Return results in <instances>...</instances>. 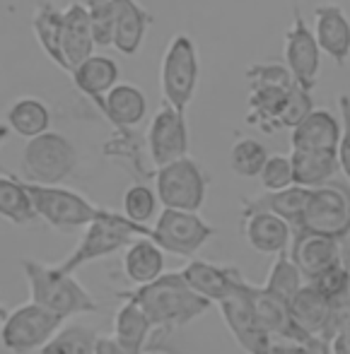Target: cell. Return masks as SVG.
I'll use <instances>...</instances> for the list:
<instances>
[{"mask_svg":"<svg viewBox=\"0 0 350 354\" xmlns=\"http://www.w3.org/2000/svg\"><path fill=\"white\" fill-rule=\"evenodd\" d=\"M0 217L12 224H32L37 219L22 178L12 176V174L0 176Z\"/></svg>","mask_w":350,"mask_h":354,"instance_id":"4dcf8cb0","label":"cell"},{"mask_svg":"<svg viewBox=\"0 0 350 354\" xmlns=\"http://www.w3.org/2000/svg\"><path fill=\"white\" fill-rule=\"evenodd\" d=\"M148 157L155 169L167 162L189 154V123L186 111H179L172 104L164 102L155 118L150 121L148 136H145Z\"/></svg>","mask_w":350,"mask_h":354,"instance_id":"4fadbf2b","label":"cell"},{"mask_svg":"<svg viewBox=\"0 0 350 354\" xmlns=\"http://www.w3.org/2000/svg\"><path fill=\"white\" fill-rule=\"evenodd\" d=\"M290 316H292L295 326L309 337L329 342L331 335L338 330V313L336 304L329 301L326 297L317 292L309 282L299 287V292L288 301Z\"/></svg>","mask_w":350,"mask_h":354,"instance_id":"9a60e30c","label":"cell"},{"mask_svg":"<svg viewBox=\"0 0 350 354\" xmlns=\"http://www.w3.org/2000/svg\"><path fill=\"white\" fill-rule=\"evenodd\" d=\"M150 24H152V12H148L138 0H114L112 46L123 56H136L143 48Z\"/></svg>","mask_w":350,"mask_h":354,"instance_id":"ffe728a7","label":"cell"},{"mask_svg":"<svg viewBox=\"0 0 350 354\" xmlns=\"http://www.w3.org/2000/svg\"><path fill=\"white\" fill-rule=\"evenodd\" d=\"M70 77H73V84L78 87V92L82 94V97H87L89 102L97 106V111H102L104 94L119 82L121 68H119V63L114 61V58L92 53V56L80 61L78 66L70 71Z\"/></svg>","mask_w":350,"mask_h":354,"instance_id":"44dd1931","label":"cell"},{"mask_svg":"<svg viewBox=\"0 0 350 354\" xmlns=\"http://www.w3.org/2000/svg\"><path fill=\"white\" fill-rule=\"evenodd\" d=\"M63 318L51 313L49 308L29 301L15 308L0 323V342L12 354H32L39 352L61 328Z\"/></svg>","mask_w":350,"mask_h":354,"instance_id":"30bf717a","label":"cell"},{"mask_svg":"<svg viewBox=\"0 0 350 354\" xmlns=\"http://www.w3.org/2000/svg\"><path fill=\"white\" fill-rule=\"evenodd\" d=\"M220 313L225 318V326L232 333V337L237 340V345L242 347L247 354H268L271 350L273 337L263 330V326L259 323L256 311H254L252 297H249V282L244 277H239V282L234 284V289L218 301Z\"/></svg>","mask_w":350,"mask_h":354,"instance_id":"7c38bea8","label":"cell"},{"mask_svg":"<svg viewBox=\"0 0 350 354\" xmlns=\"http://www.w3.org/2000/svg\"><path fill=\"white\" fill-rule=\"evenodd\" d=\"M290 159H292L295 183L304 188L324 186L341 171L336 152L331 149H292Z\"/></svg>","mask_w":350,"mask_h":354,"instance_id":"484cf974","label":"cell"},{"mask_svg":"<svg viewBox=\"0 0 350 354\" xmlns=\"http://www.w3.org/2000/svg\"><path fill=\"white\" fill-rule=\"evenodd\" d=\"M338 248H341V263L350 270V229L338 239Z\"/></svg>","mask_w":350,"mask_h":354,"instance_id":"7bdbcfd3","label":"cell"},{"mask_svg":"<svg viewBox=\"0 0 350 354\" xmlns=\"http://www.w3.org/2000/svg\"><path fill=\"white\" fill-rule=\"evenodd\" d=\"M143 354H164V352H159V350H155V352H143Z\"/></svg>","mask_w":350,"mask_h":354,"instance_id":"bcb514c9","label":"cell"},{"mask_svg":"<svg viewBox=\"0 0 350 354\" xmlns=\"http://www.w3.org/2000/svg\"><path fill=\"white\" fill-rule=\"evenodd\" d=\"M94 34H92V22L85 3H70L68 8H63V56L68 63V73L78 66L80 61H85L87 56L94 53Z\"/></svg>","mask_w":350,"mask_h":354,"instance_id":"cb8c5ba5","label":"cell"},{"mask_svg":"<svg viewBox=\"0 0 350 354\" xmlns=\"http://www.w3.org/2000/svg\"><path fill=\"white\" fill-rule=\"evenodd\" d=\"M309 284H312L322 297H326L329 301L338 304L350 297V270L343 263H336V266H331L329 270L312 277Z\"/></svg>","mask_w":350,"mask_h":354,"instance_id":"8d00e7d4","label":"cell"},{"mask_svg":"<svg viewBox=\"0 0 350 354\" xmlns=\"http://www.w3.org/2000/svg\"><path fill=\"white\" fill-rule=\"evenodd\" d=\"M338 140H341V118H336L326 109H312L290 131L292 149H331L336 152Z\"/></svg>","mask_w":350,"mask_h":354,"instance_id":"603a6c76","label":"cell"},{"mask_svg":"<svg viewBox=\"0 0 350 354\" xmlns=\"http://www.w3.org/2000/svg\"><path fill=\"white\" fill-rule=\"evenodd\" d=\"M159 207V198L155 188L145 186V183H133L128 191L123 193V214L138 224H150L155 219Z\"/></svg>","mask_w":350,"mask_h":354,"instance_id":"e575fe53","label":"cell"},{"mask_svg":"<svg viewBox=\"0 0 350 354\" xmlns=\"http://www.w3.org/2000/svg\"><path fill=\"white\" fill-rule=\"evenodd\" d=\"M97 333L82 323L58 328L56 335L39 350V354H94Z\"/></svg>","mask_w":350,"mask_h":354,"instance_id":"1f68e13d","label":"cell"},{"mask_svg":"<svg viewBox=\"0 0 350 354\" xmlns=\"http://www.w3.org/2000/svg\"><path fill=\"white\" fill-rule=\"evenodd\" d=\"M338 111H341V140L336 147V157H338V167H341L343 176L350 183V99L348 94L338 97Z\"/></svg>","mask_w":350,"mask_h":354,"instance_id":"ab89813d","label":"cell"},{"mask_svg":"<svg viewBox=\"0 0 350 354\" xmlns=\"http://www.w3.org/2000/svg\"><path fill=\"white\" fill-rule=\"evenodd\" d=\"M268 159L266 145L256 138H242L232 145V152H229V167L237 176L242 178H256L261 167Z\"/></svg>","mask_w":350,"mask_h":354,"instance_id":"836d02e7","label":"cell"},{"mask_svg":"<svg viewBox=\"0 0 350 354\" xmlns=\"http://www.w3.org/2000/svg\"><path fill=\"white\" fill-rule=\"evenodd\" d=\"M329 354H350V326L338 328L329 340Z\"/></svg>","mask_w":350,"mask_h":354,"instance_id":"60d3db41","label":"cell"},{"mask_svg":"<svg viewBox=\"0 0 350 354\" xmlns=\"http://www.w3.org/2000/svg\"><path fill=\"white\" fill-rule=\"evenodd\" d=\"M288 256L292 258V263L299 268L304 280L309 282L312 277H317L319 272L329 270L331 266L341 263V248H338V239H333V236L295 229Z\"/></svg>","mask_w":350,"mask_h":354,"instance_id":"2e32d148","label":"cell"},{"mask_svg":"<svg viewBox=\"0 0 350 354\" xmlns=\"http://www.w3.org/2000/svg\"><path fill=\"white\" fill-rule=\"evenodd\" d=\"M314 39L322 53L336 66H346L350 56V17L336 3H324L314 10Z\"/></svg>","mask_w":350,"mask_h":354,"instance_id":"ac0fdd59","label":"cell"},{"mask_svg":"<svg viewBox=\"0 0 350 354\" xmlns=\"http://www.w3.org/2000/svg\"><path fill=\"white\" fill-rule=\"evenodd\" d=\"M94 354H131V352L123 350L114 337L102 335V337H97V342H94Z\"/></svg>","mask_w":350,"mask_h":354,"instance_id":"b9f144b4","label":"cell"},{"mask_svg":"<svg viewBox=\"0 0 350 354\" xmlns=\"http://www.w3.org/2000/svg\"><path fill=\"white\" fill-rule=\"evenodd\" d=\"M150 330H152V323L143 308L133 299H123L119 311L114 313V340L131 354H143Z\"/></svg>","mask_w":350,"mask_h":354,"instance_id":"83f0119b","label":"cell"},{"mask_svg":"<svg viewBox=\"0 0 350 354\" xmlns=\"http://www.w3.org/2000/svg\"><path fill=\"white\" fill-rule=\"evenodd\" d=\"M119 297L133 299L150 318L152 328H162V330L189 326L213 306L208 299H203L189 287L182 270L162 272L152 282L136 284L131 292H119Z\"/></svg>","mask_w":350,"mask_h":354,"instance_id":"6da1fadb","label":"cell"},{"mask_svg":"<svg viewBox=\"0 0 350 354\" xmlns=\"http://www.w3.org/2000/svg\"><path fill=\"white\" fill-rule=\"evenodd\" d=\"M304 232L326 234V236L341 239L350 229V191L338 183H324V186L309 188L307 205H304L299 227ZM295 232V229H292Z\"/></svg>","mask_w":350,"mask_h":354,"instance_id":"8fae6325","label":"cell"},{"mask_svg":"<svg viewBox=\"0 0 350 354\" xmlns=\"http://www.w3.org/2000/svg\"><path fill=\"white\" fill-rule=\"evenodd\" d=\"M148 234L150 224H138L123 212H114L104 207V212L85 227L80 243L73 248V253L66 261L58 263V268L66 272H78V268L99 261V258H107L116 251H123L131 241H136L138 236H148Z\"/></svg>","mask_w":350,"mask_h":354,"instance_id":"3957f363","label":"cell"},{"mask_svg":"<svg viewBox=\"0 0 350 354\" xmlns=\"http://www.w3.org/2000/svg\"><path fill=\"white\" fill-rule=\"evenodd\" d=\"M5 316H8V311H5V306H3V304H0V323L5 321Z\"/></svg>","mask_w":350,"mask_h":354,"instance_id":"f6af8a7d","label":"cell"},{"mask_svg":"<svg viewBox=\"0 0 350 354\" xmlns=\"http://www.w3.org/2000/svg\"><path fill=\"white\" fill-rule=\"evenodd\" d=\"M304 284V275L299 272V268L292 263V258L288 256V251L278 253L273 261L268 277L263 282V289H268L271 294H276L283 301H290L295 294L299 292V287Z\"/></svg>","mask_w":350,"mask_h":354,"instance_id":"d6a6232c","label":"cell"},{"mask_svg":"<svg viewBox=\"0 0 350 354\" xmlns=\"http://www.w3.org/2000/svg\"><path fill=\"white\" fill-rule=\"evenodd\" d=\"M5 123L12 133L19 138H34L42 136L51 128V111L39 97H19L10 104L5 113Z\"/></svg>","mask_w":350,"mask_h":354,"instance_id":"f546056e","label":"cell"},{"mask_svg":"<svg viewBox=\"0 0 350 354\" xmlns=\"http://www.w3.org/2000/svg\"><path fill=\"white\" fill-rule=\"evenodd\" d=\"M8 136H10V128H8V123H0V145H3L5 140H8Z\"/></svg>","mask_w":350,"mask_h":354,"instance_id":"ee69618b","label":"cell"},{"mask_svg":"<svg viewBox=\"0 0 350 354\" xmlns=\"http://www.w3.org/2000/svg\"><path fill=\"white\" fill-rule=\"evenodd\" d=\"M78 167V149L63 133L46 131L29 138L22 149L24 181L32 183H63Z\"/></svg>","mask_w":350,"mask_h":354,"instance_id":"8992f818","label":"cell"},{"mask_svg":"<svg viewBox=\"0 0 350 354\" xmlns=\"http://www.w3.org/2000/svg\"><path fill=\"white\" fill-rule=\"evenodd\" d=\"M22 270L29 284V301L49 308L51 313L61 316L63 321L80 313L99 311L92 294L75 280V272H66L58 266H46L42 261L24 258Z\"/></svg>","mask_w":350,"mask_h":354,"instance_id":"7a4b0ae2","label":"cell"},{"mask_svg":"<svg viewBox=\"0 0 350 354\" xmlns=\"http://www.w3.org/2000/svg\"><path fill=\"white\" fill-rule=\"evenodd\" d=\"M99 116L114 128V131H123V128H136L148 116V97L136 84L116 82L107 94H104V104Z\"/></svg>","mask_w":350,"mask_h":354,"instance_id":"d6986e66","label":"cell"},{"mask_svg":"<svg viewBox=\"0 0 350 354\" xmlns=\"http://www.w3.org/2000/svg\"><path fill=\"white\" fill-rule=\"evenodd\" d=\"M87 8L97 46H112L114 39V0H82Z\"/></svg>","mask_w":350,"mask_h":354,"instance_id":"74e56055","label":"cell"},{"mask_svg":"<svg viewBox=\"0 0 350 354\" xmlns=\"http://www.w3.org/2000/svg\"><path fill=\"white\" fill-rule=\"evenodd\" d=\"M242 232L249 246L266 256H278L288 251L292 241V227L276 212L268 210H244Z\"/></svg>","mask_w":350,"mask_h":354,"instance_id":"e0dca14e","label":"cell"},{"mask_svg":"<svg viewBox=\"0 0 350 354\" xmlns=\"http://www.w3.org/2000/svg\"><path fill=\"white\" fill-rule=\"evenodd\" d=\"M32 32L49 61L68 73V63L63 56V10L56 8L51 0H39L32 15Z\"/></svg>","mask_w":350,"mask_h":354,"instance_id":"d4e9b609","label":"cell"},{"mask_svg":"<svg viewBox=\"0 0 350 354\" xmlns=\"http://www.w3.org/2000/svg\"><path fill=\"white\" fill-rule=\"evenodd\" d=\"M148 236L172 256L193 258L206 246L208 239L215 236V227H210L198 212L162 207Z\"/></svg>","mask_w":350,"mask_h":354,"instance_id":"ba28073f","label":"cell"},{"mask_svg":"<svg viewBox=\"0 0 350 354\" xmlns=\"http://www.w3.org/2000/svg\"><path fill=\"white\" fill-rule=\"evenodd\" d=\"M24 188L29 193V201L37 212V219H44L49 227L58 232H75L80 227H87L92 219H97L104 212V207L89 203L82 193L70 191L61 183H32L24 181Z\"/></svg>","mask_w":350,"mask_h":354,"instance_id":"5b68a950","label":"cell"},{"mask_svg":"<svg viewBox=\"0 0 350 354\" xmlns=\"http://www.w3.org/2000/svg\"><path fill=\"white\" fill-rule=\"evenodd\" d=\"M259 181H261L263 191H280L295 183L292 176V159L290 154H268L266 164L259 171Z\"/></svg>","mask_w":350,"mask_h":354,"instance_id":"f35d334b","label":"cell"},{"mask_svg":"<svg viewBox=\"0 0 350 354\" xmlns=\"http://www.w3.org/2000/svg\"><path fill=\"white\" fill-rule=\"evenodd\" d=\"M247 77L252 80L247 121L266 133L278 131V111L283 106L288 89L295 84L292 75L285 68V63L283 66H278V63H259V66L249 68Z\"/></svg>","mask_w":350,"mask_h":354,"instance_id":"9c48e42d","label":"cell"},{"mask_svg":"<svg viewBox=\"0 0 350 354\" xmlns=\"http://www.w3.org/2000/svg\"><path fill=\"white\" fill-rule=\"evenodd\" d=\"M314 109V99H312V89L299 87L297 82L288 89L283 99V106L278 111V128H288L292 131L304 116Z\"/></svg>","mask_w":350,"mask_h":354,"instance_id":"d590c367","label":"cell"},{"mask_svg":"<svg viewBox=\"0 0 350 354\" xmlns=\"http://www.w3.org/2000/svg\"><path fill=\"white\" fill-rule=\"evenodd\" d=\"M208 178L196 159L179 157L155 169V193L162 207L198 212L206 203Z\"/></svg>","mask_w":350,"mask_h":354,"instance_id":"52a82bcc","label":"cell"},{"mask_svg":"<svg viewBox=\"0 0 350 354\" xmlns=\"http://www.w3.org/2000/svg\"><path fill=\"white\" fill-rule=\"evenodd\" d=\"M182 275L193 292L201 294L203 299H208L210 304H218L232 292L234 284L242 277V272L237 268L218 266V263L201 261V258H191L182 268Z\"/></svg>","mask_w":350,"mask_h":354,"instance_id":"7402d4cb","label":"cell"},{"mask_svg":"<svg viewBox=\"0 0 350 354\" xmlns=\"http://www.w3.org/2000/svg\"><path fill=\"white\" fill-rule=\"evenodd\" d=\"M123 275L128 282L145 284L162 275L164 270V251L150 236H138L123 248Z\"/></svg>","mask_w":350,"mask_h":354,"instance_id":"4316f807","label":"cell"},{"mask_svg":"<svg viewBox=\"0 0 350 354\" xmlns=\"http://www.w3.org/2000/svg\"><path fill=\"white\" fill-rule=\"evenodd\" d=\"M309 188L304 186H292L280 188V191H266L263 196L252 198V201H244V210H268L276 212L278 217H283L285 222L292 229L299 227V219H302L304 205H307Z\"/></svg>","mask_w":350,"mask_h":354,"instance_id":"f1b7e54d","label":"cell"},{"mask_svg":"<svg viewBox=\"0 0 350 354\" xmlns=\"http://www.w3.org/2000/svg\"><path fill=\"white\" fill-rule=\"evenodd\" d=\"M198 80H201V58L196 41L189 34H174L164 48L159 66V87L164 102L179 111H186L198 92Z\"/></svg>","mask_w":350,"mask_h":354,"instance_id":"277c9868","label":"cell"},{"mask_svg":"<svg viewBox=\"0 0 350 354\" xmlns=\"http://www.w3.org/2000/svg\"><path fill=\"white\" fill-rule=\"evenodd\" d=\"M283 61L299 87L304 89L317 87L319 68H322V48H319L314 32L307 27L299 10L292 12V24L285 32Z\"/></svg>","mask_w":350,"mask_h":354,"instance_id":"5bb4252c","label":"cell"}]
</instances>
